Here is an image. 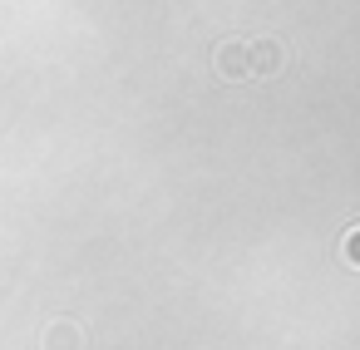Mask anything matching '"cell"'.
Wrapping results in <instances>:
<instances>
[{
    "label": "cell",
    "instance_id": "obj_1",
    "mask_svg": "<svg viewBox=\"0 0 360 350\" xmlns=\"http://www.w3.org/2000/svg\"><path fill=\"white\" fill-rule=\"evenodd\" d=\"M212 70H217V79H227V84H242V79H252L247 45H242V40H222V45L212 50Z\"/></svg>",
    "mask_w": 360,
    "mask_h": 350
},
{
    "label": "cell",
    "instance_id": "obj_2",
    "mask_svg": "<svg viewBox=\"0 0 360 350\" xmlns=\"http://www.w3.org/2000/svg\"><path fill=\"white\" fill-rule=\"evenodd\" d=\"M247 60H252V74H257V79L286 70V50H281L276 40H252V45H247Z\"/></svg>",
    "mask_w": 360,
    "mask_h": 350
},
{
    "label": "cell",
    "instance_id": "obj_3",
    "mask_svg": "<svg viewBox=\"0 0 360 350\" xmlns=\"http://www.w3.org/2000/svg\"><path fill=\"white\" fill-rule=\"evenodd\" d=\"M79 325L75 320H55L50 330H45V350H79Z\"/></svg>",
    "mask_w": 360,
    "mask_h": 350
},
{
    "label": "cell",
    "instance_id": "obj_4",
    "mask_svg": "<svg viewBox=\"0 0 360 350\" xmlns=\"http://www.w3.org/2000/svg\"><path fill=\"white\" fill-rule=\"evenodd\" d=\"M340 257H345L350 266H360V227H350V232H345V242H340Z\"/></svg>",
    "mask_w": 360,
    "mask_h": 350
}]
</instances>
